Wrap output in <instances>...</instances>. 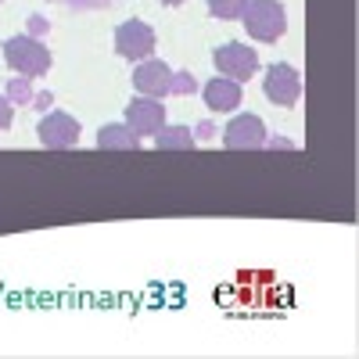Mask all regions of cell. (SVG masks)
Wrapping results in <instances>:
<instances>
[{"mask_svg":"<svg viewBox=\"0 0 359 359\" xmlns=\"http://www.w3.org/2000/svg\"><path fill=\"white\" fill-rule=\"evenodd\" d=\"M241 22H245V33L259 43H277L287 33V11L280 0H248Z\"/></svg>","mask_w":359,"mask_h":359,"instance_id":"obj_2","label":"cell"},{"mask_svg":"<svg viewBox=\"0 0 359 359\" xmlns=\"http://www.w3.org/2000/svg\"><path fill=\"white\" fill-rule=\"evenodd\" d=\"M126 126H130L137 137H155V133L165 126V104H162L158 97L137 94V97L126 104Z\"/></svg>","mask_w":359,"mask_h":359,"instance_id":"obj_8","label":"cell"},{"mask_svg":"<svg viewBox=\"0 0 359 359\" xmlns=\"http://www.w3.org/2000/svg\"><path fill=\"white\" fill-rule=\"evenodd\" d=\"M245 8H248V0H208V15H212V18H223V22L241 18Z\"/></svg>","mask_w":359,"mask_h":359,"instance_id":"obj_13","label":"cell"},{"mask_svg":"<svg viewBox=\"0 0 359 359\" xmlns=\"http://www.w3.org/2000/svg\"><path fill=\"white\" fill-rule=\"evenodd\" d=\"M43 33H50V22L43 18V15H29V36H43Z\"/></svg>","mask_w":359,"mask_h":359,"instance_id":"obj_18","label":"cell"},{"mask_svg":"<svg viewBox=\"0 0 359 359\" xmlns=\"http://www.w3.org/2000/svg\"><path fill=\"white\" fill-rule=\"evenodd\" d=\"M201 97H205V108H208V111H223V115H230V111L241 108L245 90H241V83H237V79L216 76V79H208V83H205Z\"/></svg>","mask_w":359,"mask_h":359,"instance_id":"obj_10","label":"cell"},{"mask_svg":"<svg viewBox=\"0 0 359 359\" xmlns=\"http://www.w3.org/2000/svg\"><path fill=\"white\" fill-rule=\"evenodd\" d=\"M4 97H8L11 104H29V101H33V86H29V79H25V76H18V79H8Z\"/></svg>","mask_w":359,"mask_h":359,"instance_id":"obj_14","label":"cell"},{"mask_svg":"<svg viewBox=\"0 0 359 359\" xmlns=\"http://www.w3.org/2000/svg\"><path fill=\"white\" fill-rule=\"evenodd\" d=\"M191 133H194L198 144H201V140H212V137H216V123H208V118H205V123H198Z\"/></svg>","mask_w":359,"mask_h":359,"instance_id":"obj_19","label":"cell"},{"mask_svg":"<svg viewBox=\"0 0 359 359\" xmlns=\"http://www.w3.org/2000/svg\"><path fill=\"white\" fill-rule=\"evenodd\" d=\"M155 147H158V151H194L198 140H194L191 126H169V123H165V126L155 133Z\"/></svg>","mask_w":359,"mask_h":359,"instance_id":"obj_12","label":"cell"},{"mask_svg":"<svg viewBox=\"0 0 359 359\" xmlns=\"http://www.w3.org/2000/svg\"><path fill=\"white\" fill-rule=\"evenodd\" d=\"M11 123H15V104H11L4 94H0V133L11 130Z\"/></svg>","mask_w":359,"mask_h":359,"instance_id":"obj_16","label":"cell"},{"mask_svg":"<svg viewBox=\"0 0 359 359\" xmlns=\"http://www.w3.org/2000/svg\"><path fill=\"white\" fill-rule=\"evenodd\" d=\"M158 47V36H155V29L140 22V18H130L115 29V50L118 57H126V62H144V57H151Z\"/></svg>","mask_w":359,"mask_h":359,"instance_id":"obj_4","label":"cell"},{"mask_svg":"<svg viewBox=\"0 0 359 359\" xmlns=\"http://www.w3.org/2000/svg\"><path fill=\"white\" fill-rule=\"evenodd\" d=\"M36 137L50 151H69V147L79 144V123L69 111H47L36 126Z\"/></svg>","mask_w":359,"mask_h":359,"instance_id":"obj_7","label":"cell"},{"mask_svg":"<svg viewBox=\"0 0 359 359\" xmlns=\"http://www.w3.org/2000/svg\"><path fill=\"white\" fill-rule=\"evenodd\" d=\"M0 4H4V0H0Z\"/></svg>","mask_w":359,"mask_h":359,"instance_id":"obj_23","label":"cell"},{"mask_svg":"<svg viewBox=\"0 0 359 359\" xmlns=\"http://www.w3.org/2000/svg\"><path fill=\"white\" fill-rule=\"evenodd\" d=\"M262 94L273 101L277 108H294L298 97H302V76H298V69L287 65V62L269 65L266 79H262Z\"/></svg>","mask_w":359,"mask_h":359,"instance_id":"obj_5","label":"cell"},{"mask_svg":"<svg viewBox=\"0 0 359 359\" xmlns=\"http://www.w3.org/2000/svg\"><path fill=\"white\" fill-rule=\"evenodd\" d=\"M262 147H269V151H294V144L291 140H284V137H269L266 133V144Z\"/></svg>","mask_w":359,"mask_h":359,"instance_id":"obj_20","label":"cell"},{"mask_svg":"<svg viewBox=\"0 0 359 359\" xmlns=\"http://www.w3.org/2000/svg\"><path fill=\"white\" fill-rule=\"evenodd\" d=\"M97 147L101 151H140V137L126 123H108L97 130Z\"/></svg>","mask_w":359,"mask_h":359,"instance_id":"obj_11","label":"cell"},{"mask_svg":"<svg viewBox=\"0 0 359 359\" xmlns=\"http://www.w3.org/2000/svg\"><path fill=\"white\" fill-rule=\"evenodd\" d=\"M158 4H165V8H180L184 0H158Z\"/></svg>","mask_w":359,"mask_h":359,"instance_id":"obj_22","label":"cell"},{"mask_svg":"<svg viewBox=\"0 0 359 359\" xmlns=\"http://www.w3.org/2000/svg\"><path fill=\"white\" fill-rule=\"evenodd\" d=\"M194 90H198V79L191 72H172V79H169V94L172 97H191Z\"/></svg>","mask_w":359,"mask_h":359,"instance_id":"obj_15","label":"cell"},{"mask_svg":"<svg viewBox=\"0 0 359 359\" xmlns=\"http://www.w3.org/2000/svg\"><path fill=\"white\" fill-rule=\"evenodd\" d=\"M65 4H69L72 11H101V8L111 4V0H65Z\"/></svg>","mask_w":359,"mask_h":359,"instance_id":"obj_17","label":"cell"},{"mask_svg":"<svg viewBox=\"0 0 359 359\" xmlns=\"http://www.w3.org/2000/svg\"><path fill=\"white\" fill-rule=\"evenodd\" d=\"M4 62H8V69H11L15 76L40 79V76L50 72L54 57H50V50H47L36 36L22 33V36H8V40H4Z\"/></svg>","mask_w":359,"mask_h":359,"instance_id":"obj_1","label":"cell"},{"mask_svg":"<svg viewBox=\"0 0 359 359\" xmlns=\"http://www.w3.org/2000/svg\"><path fill=\"white\" fill-rule=\"evenodd\" d=\"M266 144V123L252 111H241L233 115L226 130H223V147L226 151H259Z\"/></svg>","mask_w":359,"mask_h":359,"instance_id":"obj_6","label":"cell"},{"mask_svg":"<svg viewBox=\"0 0 359 359\" xmlns=\"http://www.w3.org/2000/svg\"><path fill=\"white\" fill-rule=\"evenodd\" d=\"M29 104H33V108H50V104H54V94H50V90H43V94H33V101H29Z\"/></svg>","mask_w":359,"mask_h":359,"instance_id":"obj_21","label":"cell"},{"mask_svg":"<svg viewBox=\"0 0 359 359\" xmlns=\"http://www.w3.org/2000/svg\"><path fill=\"white\" fill-rule=\"evenodd\" d=\"M169 79H172V69L165 62H158V57H144V62H137V69H133V86L144 97L162 101L169 94Z\"/></svg>","mask_w":359,"mask_h":359,"instance_id":"obj_9","label":"cell"},{"mask_svg":"<svg viewBox=\"0 0 359 359\" xmlns=\"http://www.w3.org/2000/svg\"><path fill=\"white\" fill-rule=\"evenodd\" d=\"M212 65H216L219 76L245 83V79H252L259 72V54L248 43H241V40H230V43H219L212 50Z\"/></svg>","mask_w":359,"mask_h":359,"instance_id":"obj_3","label":"cell"}]
</instances>
